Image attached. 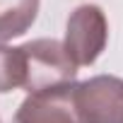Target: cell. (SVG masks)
<instances>
[{
    "label": "cell",
    "instance_id": "cell-6",
    "mask_svg": "<svg viewBox=\"0 0 123 123\" xmlns=\"http://www.w3.org/2000/svg\"><path fill=\"white\" fill-rule=\"evenodd\" d=\"M24 87V58L19 46H0V94Z\"/></svg>",
    "mask_w": 123,
    "mask_h": 123
},
{
    "label": "cell",
    "instance_id": "cell-2",
    "mask_svg": "<svg viewBox=\"0 0 123 123\" xmlns=\"http://www.w3.org/2000/svg\"><path fill=\"white\" fill-rule=\"evenodd\" d=\"M106 41H109V22H106L101 7H97V5L75 7L73 15L68 17L65 41H63L73 63L77 68L92 65L106 48Z\"/></svg>",
    "mask_w": 123,
    "mask_h": 123
},
{
    "label": "cell",
    "instance_id": "cell-5",
    "mask_svg": "<svg viewBox=\"0 0 123 123\" xmlns=\"http://www.w3.org/2000/svg\"><path fill=\"white\" fill-rule=\"evenodd\" d=\"M39 0H0V41L22 36L36 19Z\"/></svg>",
    "mask_w": 123,
    "mask_h": 123
},
{
    "label": "cell",
    "instance_id": "cell-3",
    "mask_svg": "<svg viewBox=\"0 0 123 123\" xmlns=\"http://www.w3.org/2000/svg\"><path fill=\"white\" fill-rule=\"evenodd\" d=\"M75 99L85 123H123V80L97 75L75 85Z\"/></svg>",
    "mask_w": 123,
    "mask_h": 123
},
{
    "label": "cell",
    "instance_id": "cell-4",
    "mask_svg": "<svg viewBox=\"0 0 123 123\" xmlns=\"http://www.w3.org/2000/svg\"><path fill=\"white\" fill-rule=\"evenodd\" d=\"M75 85L77 82L29 94L19 104L15 123H85L75 99Z\"/></svg>",
    "mask_w": 123,
    "mask_h": 123
},
{
    "label": "cell",
    "instance_id": "cell-1",
    "mask_svg": "<svg viewBox=\"0 0 123 123\" xmlns=\"http://www.w3.org/2000/svg\"><path fill=\"white\" fill-rule=\"evenodd\" d=\"M24 58V89L29 94L75 82L77 65L55 39H36L19 46Z\"/></svg>",
    "mask_w": 123,
    "mask_h": 123
}]
</instances>
